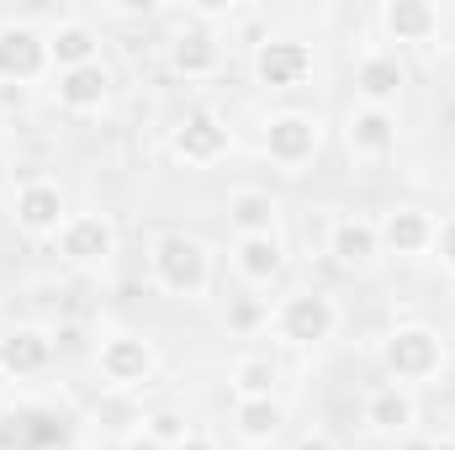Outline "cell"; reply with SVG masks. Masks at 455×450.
Listing matches in <instances>:
<instances>
[{
  "mask_svg": "<svg viewBox=\"0 0 455 450\" xmlns=\"http://www.w3.org/2000/svg\"><path fill=\"white\" fill-rule=\"evenodd\" d=\"M48 59H53L59 75L80 69V64H96L101 59V32L91 21H80V16H64V21L48 27Z\"/></svg>",
  "mask_w": 455,
  "mask_h": 450,
  "instance_id": "cell-22",
  "label": "cell"
},
{
  "mask_svg": "<svg viewBox=\"0 0 455 450\" xmlns=\"http://www.w3.org/2000/svg\"><path fill=\"white\" fill-rule=\"evenodd\" d=\"M228 324H233L238 334H254V329H270V308H265L259 297H238V302L228 308Z\"/></svg>",
  "mask_w": 455,
  "mask_h": 450,
  "instance_id": "cell-25",
  "label": "cell"
},
{
  "mask_svg": "<svg viewBox=\"0 0 455 450\" xmlns=\"http://www.w3.org/2000/svg\"><path fill=\"white\" fill-rule=\"evenodd\" d=\"M275 382H281V371H275L270 355H238L233 371H228L233 398H275Z\"/></svg>",
  "mask_w": 455,
  "mask_h": 450,
  "instance_id": "cell-24",
  "label": "cell"
},
{
  "mask_svg": "<svg viewBox=\"0 0 455 450\" xmlns=\"http://www.w3.org/2000/svg\"><path fill=\"white\" fill-rule=\"evenodd\" d=\"M53 96H59V107L69 117L101 112V107L112 101V69H107L101 59H96V64H80V69H64L59 85H53Z\"/></svg>",
  "mask_w": 455,
  "mask_h": 450,
  "instance_id": "cell-18",
  "label": "cell"
},
{
  "mask_svg": "<svg viewBox=\"0 0 455 450\" xmlns=\"http://www.w3.org/2000/svg\"><path fill=\"white\" fill-rule=\"evenodd\" d=\"M154 366H159V355H154V344L143 334H107L101 339V350H96V371H101V382L107 387H143L148 376H154Z\"/></svg>",
  "mask_w": 455,
  "mask_h": 450,
  "instance_id": "cell-8",
  "label": "cell"
},
{
  "mask_svg": "<svg viewBox=\"0 0 455 450\" xmlns=\"http://www.w3.org/2000/svg\"><path fill=\"white\" fill-rule=\"evenodd\" d=\"M397 138H403V127H397V112H381V107H349L344 117V149H349V159H360V165H381V159H392L397 154Z\"/></svg>",
  "mask_w": 455,
  "mask_h": 450,
  "instance_id": "cell-7",
  "label": "cell"
},
{
  "mask_svg": "<svg viewBox=\"0 0 455 450\" xmlns=\"http://www.w3.org/2000/svg\"><path fill=\"white\" fill-rule=\"evenodd\" d=\"M16 228L27 238H59V228L69 223V207H64V186L59 181H27L16 191Z\"/></svg>",
  "mask_w": 455,
  "mask_h": 450,
  "instance_id": "cell-12",
  "label": "cell"
},
{
  "mask_svg": "<svg viewBox=\"0 0 455 450\" xmlns=\"http://www.w3.org/2000/svg\"><path fill=\"white\" fill-rule=\"evenodd\" d=\"M419 450H455V440H429V446H419Z\"/></svg>",
  "mask_w": 455,
  "mask_h": 450,
  "instance_id": "cell-32",
  "label": "cell"
},
{
  "mask_svg": "<svg viewBox=\"0 0 455 450\" xmlns=\"http://www.w3.org/2000/svg\"><path fill=\"white\" fill-rule=\"evenodd\" d=\"M435 254H440L445 270H455V213L440 218V228H435Z\"/></svg>",
  "mask_w": 455,
  "mask_h": 450,
  "instance_id": "cell-27",
  "label": "cell"
},
{
  "mask_svg": "<svg viewBox=\"0 0 455 450\" xmlns=\"http://www.w3.org/2000/svg\"><path fill=\"white\" fill-rule=\"evenodd\" d=\"M175 450H218V440H212V435H202V430H191V435H186Z\"/></svg>",
  "mask_w": 455,
  "mask_h": 450,
  "instance_id": "cell-30",
  "label": "cell"
},
{
  "mask_svg": "<svg viewBox=\"0 0 455 450\" xmlns=\"http://www.w3.org/2000/svg\"><path fill=\"white\" fill-rule=\"evenodd\" d=\"M360 419H365V430H371V435H408V430L419 424V403H413V392H408V387L381 382V387H371V392H365Z\"/></svg>",
  "mask_w": 455,
  "mask_h": 450,
  "instance_id": "cell-17",
  "label": "cell"
},
{
  "mask_svg": "<svg viewBox=\"0 0 455 450\" xmlns=\"http://www.w3.org/2000/svg\"><path fill=\"white\" fill-rule=\"evenodd\" d=\"M376 16L392 43H435L445 32V11L435 0H387Z\"/></svg>",
  "mask_w": 455,
  "mask_h": 450,
  "instance_id": "cell-16",
  "label": "cell"
},
{
  "mask_svg": "<svg viewBox=\"0 0 455 450\" xmlns=\"http://www.w3.org/2000/svg\"><path fill=\"white\" fill-rule=\"evenodd\" d=\"M329 260L339 270H371L381 260V233H376V223L360 218V213L339 218V223L329 228Z\"/></svg>",
  "mask_w": 455,
  "mask_h": 450,
  "instance_id": "cell-20",
  "label": "cell"
},
{
  "mask_svg": "<svg viewBox=\"0 0 455 450\" xmlns=\"http://www.w3.org/2000/svg\"><path fill=\"white\" fill-rule=\"evenodd\" d=\"M286 424V408L281 398H233V430L249 440V446H270Z\"/></svg>",
  "mask_w": 455,
  "mask_h": 450,
  "instance_id": "cell-23",
  "label": "cell"
},
{
  "mask_svg": "<svg viewBox=\"0 0 455 450\" xmlns=\"http://www.w3.org/2000/svg\"><path fill=\"white\" fill-rule=\"evenodd\" d=\"M381 371L397 387H419L435 382L445 371V339L435 334L429 324H397L392 334L381 339Z\"/></svg>",
  "mask_w": 455,
  "mask_h": 450,
  "instance_id": "cell-2",
  "label": "cell"
},
{
  "mask_svg": "<svg viewBox=\"0 0 455 450\" xmlns=\"http://www.w3.org/2000/svg\"><path fill=\"white\" fill-rule=\"evenodd\" d=\"M170 69L180 80H212L223 69V37L212 27H186L170 43Z\"/></svg>",
  "mask_w": 455,
  "mask_h": 450,
  "instance_id": "cell-21",
  "label": "cell"
},
{
  "mask_svg": "<svg viewBox=\"0 0 455 450\" xmlns=\"http://www.w3.org/2000/svg\"><path fill=\"white\" fill-rule=\"evenodd\" d=\"M53 69L48 59V32H37L32 21H0V85H32Z\"/></svg>",
  "mask_w": 455,
  "mask_h": 450,
  "instance_id": "cell-5",
  "label": "cell"
},
{
  "mask_svg": "<svg viewBox=\"0 0 455 450\" xmlns=\"http://www.w3.org/2000/svg\"><path fill=\"white\" fill-rule=\"evenodd\" d=\"M143 430H148V435H154V440H159V446H180V440H186V435H191V424H186V419H180V414H170V408H159V414H148V419H143Z\"/></svg>",
  "mask_w": 455,
  "mask_h": 450,
  "instance_id": "cell-26",
  "label": "cell"
},
{
  "mask_svg": "<svg viewBox=\"0 0 455 450\" xmlns=\"http://www.w3.org/2000/svg\"><path fill=\"white\" fill-rule=\"evenodd\" d=\"M228 149H233V133L218 112H186L170 127V154L191 170H207V165L228 159Z\"/></svg>",
  "mask_w": 455,
  "mask_h": 450,
  "instance_id": "cell-6",
  "label": "cell"
},
{
  "mask_svg": "<svg viewBox=\"0 0 455 450\" xmlns=\"http://www.w3.org/2000/svg\"><path fill=\"white\" fill-rule=\"evenodd\" d=\"M233 238H254V233H281V197L265 186H238L223 202Z\"/></svg>",
  "mask_w": 455,
  "mask_h": 450,
  "instance_id": "cell-19",
  "label": "cell"
},
{
  "mask_svg": "<svg viewBox=\"0 0 455 450\" xmlns=\"http://www.w3.org/2000/svg\"><path fill=\"white\" fill-rule=\"evenodd\" d=\"M297 450H339V446H334L323 430H313V435H302V440H297Z\"/></svg>",
  "mask_w": 455,
  "mask_h": 450,
  "instance_id": "cell-29",
  "label": "cell"
},
{
  "mask_svg": "<svg viewBox=\"0 0 455 450\" xmlns=\"http://www.w3.org/2000/svg\"><path fill=\"white\" fill-rule=\"evenodd\" d=\"M435 228H440V218L435 213H424V207H387L381 213V223H376V233H381V254H403V260H413V254H435Z\"/></svg>",
  "mask_w": 455,
  "mask_h": 450,
  "instance_id": "cell-13",
  "label": "cell"
},
{
  "mask_svg": "<svg viewBox=\"0 0 455 450\" xmlns=\"http://www.w3.org/2000/svg\"><path fill=\"white\" fill-rule=\"evenodd\" d=\"M339 324H344L339 302H334L329 292H318V286L281 297V308L270 313V329L286 339V344H302V350H318V344H329V339L339 334Z\"/></svg>",
  "mask_w": 455,
  "mask_h": 450,
  "instance_id": "cell-3",
  "label": "cell"
},
{
  "mask_svg": "<svg viewBox=\"0 0 455 450\" xmlns=\"http://www.w3.org/2000/svg\"><path fill=\"white\" fill-rule=\"evenodd\" d=\"M11 186V165H5V154H0V191Z\"/></svg>",
  "mask_w": 455,
  "mask_h": 450,
  "instance_id": "cell-31",
  "label": "cell"
},
{
  "mask_svg": "<svg viewBox=\"0 0 455 450\" xmlns=\"http://www.w3.org/2000/svg\"><path fill=\"white\" fill-rule=\"evenodd\" d=\"M265 159L281 165V170H302L323 154V117L318 112H275L265 122V138H259Z\"/></svg>",
  "mask_w": 455,
  "mask_h": 450,
  "instance_id": "cell-4",
  "label": "cell"
},
{
  "mask_svg": "<svg viewBox=\"0 0 455 450\" xmlns=\"http://www.w3.org/2000/svg\"><path fill=\"white\" fill-rule=\"evenodd\" d=\"M0 143H5V122H0Z\"/></svg>",
  "mask_w": 455,
  "mask_h": 450,
  "instance_id": "cell-33",
  "label": "cell"
},
{
  "mask_svg": "<svg viewBox=\"0 0 455 450\" xmlns=\"http://www.w3.org/2000/svg\"><path fill=\"white\" fill-rule=\"evenodd\" d=\"M122 450H170V446H159V440H154L148 430H132V435H127V446H122Z\"/></svg>",
  "mask_w": 455,
  "mask_h": 450,
  "instance_id": "cell-28",
  "label": "cell"
},
{
  "mask_svg": "<svg viewBox=\"0 0 455 450\" xmlns=\"http://www.w3.org/2000/svg\"><path fill=\"white\" fill-rule=\"evenodd\" d=\"M148 270H154V286H159L164 297L202 302V297L212 292V254H207L202 238H191V233H180V228H170V233L154 238Z\"/></svg>",
  "mask_w": 455,
  "mask_h": 450,
  "instance_id": "cell-1",
  "label": "cell"
},
{
  "mask_svg": "<svg viewBox=\"0 0 455 450\" xmlns=\"http://www.w3.org/2000/svg\"><path fill=\"white\" fill-rule=\"evenodd\" d=\"M254 75L270 91H297V85L313 80V48L297 43V37H265L259 53H254Z\"/></svg>",
  "mask_w": 455,
  "mask_h": 450,
  "instance_id": "cell-11",
  "label": "cell"
},
{
  "mask_svg": "<svg viewBox=\"0 0 455 450\" xmlns=\"http://www.w3.org/2000/svg\"><path fill=\"white\" fill-rule=\"evenodd\" d=\"M53 244H59V260L69 265H107L116 254V223L107 213H69Z\"/></svg>",
  "mask_w": 455,
  "mask_h": 450,
  "instance_id": "cell-10",
  "label": "cell"
},
{
  "mask_svg": "<svg viewBox=\"0 0 455 450\" xmlns=\"http://www.w3.org/2000/svg\"><path fill=\"white\" fill-rule=\"evenodd\" d=\"M53 366V334L48 329H32V324H16L0 334V376L11 382H32Z\"/></svg>",
  "mask_w": 455,
  "mask_h": 450,
  "instance_id": "cell-14",
  "label": "cell"
},
{
  "mask_svg": "<svg viewBox=\"0 0 455 450\" xmlns=\"http://www.w3.org/2000/svg\"><path fill=\"white\" fill-rule=\"evenodd\" d=\"M228 265L238 270L243 286H275L286 276V244L281 233H254V238H233Z\"/></svg>",
  "mask_w": 455,
  "mask_h": 450,
  "instance_id": "cell-15",
  "label": "cell"
},
{
  "mask_svg": "<svg viewBox=\"0 0 455 450\" xmlns=\"http://www.w3.org/2000/svg\"><path fill=\"white\" fill-rule=\"evenodd\" d=\"M403 91H408V64L392 48H365L360 64H355V96H360V107L392 112L403 101Z\"/></svg>",
  "mask_w": 455,
  "mask_h": 450,
  "instance_id": "cell-9",
  "label": "cell"
}]
</instances>
